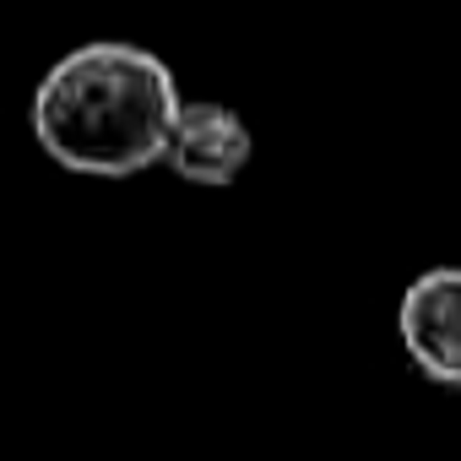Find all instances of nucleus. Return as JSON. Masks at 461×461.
<instances>
[{"instance_id": "3", "label": "nucleus", "mask_w": 461, "mask_h": 461, "mask_svg": "<svg viewBox=\"0 0 461 461\" xmlns=\"http://www.w3.org/2000/svg\"><path fill=\"white\" fill-rule=\"evenodd\" d=\"M163 163L190 185H234L250 163V131L222 104H179Z\"/></svg>"}, {"instance_id": "2", "label": "nucleus", "mask_w": 461, "mask_h": 461, "mask_svg": "<svg viewBox=\"0 0 461 461\" xmlns=\"http://www.w3.org/2000/svg\"><path fill=\"white\" fill-rule=\"evenodd\" d=\"M402 348L445 391H461V267H434L402 294Z\"/></svg>"}, {"instance_id": "1", "label": "nucleus", "mask_w": 461, "mask_h": 461, "mask_svg": "<svg viewBox=\"0 0 461 461\" xmlns=\"http://www.w3.org/2000/svg\"><path fill=\"white\" fill-rule=\"evenodd\" d=\"M179 120L174 71L141 44L98 39L55 60L33 93L39 147L93 179H131L168 152Z\"/></svg>"}]
</instances>
